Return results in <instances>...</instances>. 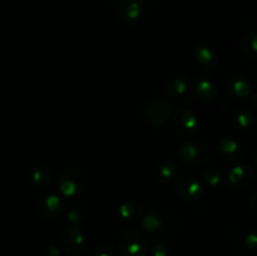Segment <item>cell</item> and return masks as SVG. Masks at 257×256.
<instances>
[{"mask_svg":"<svg viewBox=\"0 0 257 256\" xmlns=\"http://www.w3.org/2000/svg\"><path fill=\"white\" fill-rule=\"evenodd\" d=\"M142 226L153 238H167L176 230L177 217L167 208L150 206L143 213Z\"/></svg>","mask_w":257,"mask_h":256,"instance_id":"cell-1","label":"cell"},{"mask_svg":"<svg viewBox=\"0 0 257 256\" xmlns=\"http://www.w3.org/2000/svg\"><path fill=\"white\" fill-rule=\"evenodd\" d=\"M57 185L65 197H77L84 192L89 185L87 170L78 165H68L58 172Z\"/></svg>","mask_w":257,"mask_h":256,"instance_id":"cell-2","label":"cell"},{"mask_svg":"<svg viewBox=\"0 0 257 256\" xmlns=\"http://www.w3.org/2000/svg\"><path fill=\"white\" fill-rule=\"evenodd\" d=\"M178 157L186 165L203 166L213 157V147L205 140H190L178 150Z\"/></svg>","mask_w":257,"mask_h":256,"instance_id":"cell-3","label":"cell"},{"mask_svg":"<svg viewBox=\"0 0 257 256\" xmlns=\"http://www.w3.org/2000/svg\"><path fill=\"white\" fill-rule=\"evenodd\" d=\"M142 115L150 124L163 127L172 115V104L163 97H153L142 105Z\"/></svg>","mask_w":257,"mask_h":256,"instance_id":"cell-4","label":"cell"},{"mask_svg":"<svg viewBox=\"0 0 257 256\" xmlns=\"http://www.w3.org/2000/svg\"><path fill=\"white\" fill-rule=\"evenodd\" d=\"M118 250L122 256H146L148 241L141 231L125 230L118 238Z\"/></svg>","mask_w":257,"mask_h":256,"instance_id":"cell-5","label":"cell"},{"mask_svg":"<svg viewBox=\"0 0 257 256\" xmlns=\"http://www.w3.org/2000/svg\"><path fill=\"white\" fill-rule=\"evenodd\" d=\"M256 180L255 168L248 163H240L231 168L227 173V185L233 191H245L253 185Z\"/></svg>","mask_w":257,"mask_h":256,"instance_id":"cell-6","label":"cell"},{"mask_svg":"<svg viewBox=\"0 0 257 256\" xmlns=\"http://www.w3.org/2000/svg\"><path fill=\"white\" fill-rule=\"evenodd\" d=\"M118 18L127 25H137L146 15V4L143 0H119Z\"/></svg>","mask_w":257,"mask_h":256,"instance_id":"cell-7","label":"cell"},{"mask_svg":"<svg viewBox=\"0 0 257 256\" xmlns=\"http://www.w3.org/2000/svg\"><path fill=\"white\" fill-rule=\"evenodd\" d=\"M172 124L176 132L182 137H191L198 130V118L190 108H178L172 117Z\"/></svg>","mask_w":257,"mask_h":256,"instance_id":"cell-8","label":"cell"},{"mask_svg":"<svg viewBox=\"0 0 257 256\" xmlns=\"http://www.w3.org/2000/svg\"><path fill=\"white\" fill-rule=\"evenodd\" d=\"M175 191L186 201L201 200L205 195V188L197 178L192 176H182L175 182Z\"/></svg>","mask_w":257,"mask_h":256,"instance_id":"cell-9","label":"cell"},{"mask_svg":"<svg viewBox=\"0 0 257 256\" xmlns=\"http://www.w3.org/2000/svg\"><path fill=\"white\" fill-rule=\"evenodd\" d=\"M193 62L203 70H213L220 63L217 52L208 44H198L193 49Z\"/></svg>","mask_w":257,"mask_h":256,"instance_id":"cell-10","label":"cell"},{"mask_svg":"<svg viewBox=\"0 0 257 256\" xmlns=\"http://www.w3.org/2000/svg\"><path fill=\"white\" fill-rule=\"evenodd\" d=\"M62 245L68 255H78L85 246V236L83 231L77 226L67 228L63 233Z\"/></svg>","mask_w":257,"mask_h":256,"instance_id":"cell-11","label":"cell"},{"mask_svg":"<svg viewBox=\"0 0 257 256\" xmlns=\"http://www.w3.org/2000/svg\"><path fill=\"white\" fill-rule=\"evenodd\" d=\"M217 152L225 162H238L243 156V147L238 141L231 137H223L217 142Z\"/></svg>","mask_w":257,"mask_h":256,"instance_id":"cell-12","label":"cell"},{"mask_svg":"<svg viewBox=\"0 0 257 256\" xmlns=\"http://www.w3.org/2000/svg\"><path fill=\"white\" fill-rule=\"evenodd\" d=\"M227 92L231 97L237 99H247L252 97L253 87L247 78L242 75H235L227 80Z\"/></svg>","mask_w":257,"mask_h":256,"instance_id":"cell-13","label":"cell"},{"mask_svg":"<svg viewBox=\"0 0 257 256\" xmlns=\"http://www.w3.org/2000/svg\"><path fill=\"white\" fill-rule=\"evenodd\" d=\"M195 92L197 94L198 99L203 103L216 102L218 98V94H220L217 85L206 77H202L196 80Z\"/></svg>","mask_w":257,"mask_h":256,"instance_id":"cell-14","label":"cell"},{"mask_svg":"<svg viewBox=\"0 0 257 256\" xmlns=\"http://www.w3.org/2000/svg\"><path fill=\"white\" fill-rule=\"evenodd\" d=\"M188 78L190 77H188L185 72L173 73V74L168 78L167 84H166L168 95L172 98L183 97L188 90V83H190Z\"/></svg>","mask_w":257,"mask_h":256,"instance_id":"cell-15","label":"cell"},{"mask_svg":"<svg viewBox=\"0 0 257 256\" xmlns=\"http://www.w3.org/2000/svg\"><path fill=\"white\" fill-rule=\"evenodd\" d=\"M63 207H64L63 200L57 195L44 196L38 202V211L44 217H54L59 215L63 211Z\"/></svg>","mask_w":257,"mask_h":256,"instance_id":"cell-16","label":"cell"},{"mask_svg":"<svg viewBox=\"0 0 257 256\" xmlns=\"http://www.w3.org/2000/svg\"><path fill=\"white\" fill-rule=\"evenodd\" d=\"M233 122H235L236 127L240 131H243V132L252 131L256 127L255 114L252 113V110L246 107L238 108L236 110L235 115H233Z\"/></svg>","mask_w":257,"mask_h":256,"instance_id":"cell-17","label":"cell"},{"mask_svg":"<svg viewBox=\"0 0 257 256\" xmlns=\"http://www.w3.org/2000/svg\"><path fill=\"white\" fill-rule=\"evenodd\" d=\"M143 208L135 202H124L118 208V216L122 221L130 223H135L141 221L143 217Z\"/></svg>","mask_w":257,"mask_h":256,"instance_id":"cell-18","label":"cell"},{"mask_svg":"<svg viewBox=\"0 0 257 256\" xmlns=\"http://www.w3.org/2000/svg\"><path fill=\"white\" fill-rule=\"evenodd\" d=\"M176 173H177V166H176L175 161L171 160V158H165V160L160 161L158 165L156 166L155 175L161 182L170 181L171 178L175 177Z\"/></svg>","mask_w":257,"mask_h":256,"instance_id":"cell-19","label":"cell"},{"mask_svg":"<svg viewBox=\"0 0 257 256\" xmlns=\"http://www.w3.org/2000/svg\"><path fill=\"white\" fill-rule=\"evenodd\" d=\"M240 50L247 59L257 60V32H248L241 38Z\"/></svg>","mask_w":257,"mask_h":256,"instance_id":"cell-20","label":"cell"},{"mask_svg":"<svg viewBox=\"0 0 257 256\" xmlns=\"http://www.w3.org/2000/svg\"><path fill=\"white\" fill-rule=\"evenodd\" d=\"M30 178L38 186H45L50 182V172L43 165H35L30 168Z\"/></svg>","mask_w":257,"mask_h":256,"instance_id":"cell-21","label":"cell"},{"mask_svg":"<svg viewBox=\"0 0 257 256\" xmlns=\"http://www.w3.org/2000/svg\"><path fill=\"white\" fill-rule=\"evenodd\" d=\"M202 178L206 182V185L211 186V187H216L221 183L223 178L222 171L218 170L217 167H210L207 170L203 171Z\"/></svg>","mask_w":257,"mask_h":256,"instance_id":"cell-22","label":"cell"},{"mask_svg":"<svg viewBox=\"0 0 257 256\" xmlns=\"http://www.w3.org/2000/svg\"><path fill=\"white\" fill-rule=\"evenodd\" d=\"M242 248L245 252L256 255L257 253V228L251 230L245 235L242 240Z\"/></svg>","mask_w":257,"mask_h":256,"instance_id":"cell-23","label":"cell"},{"mask_svg":"<svg viewBox=\"0 0 257 256\" xmlns=\"http://www.w3.org/2000/svg\"><path fill=\"white\" fill-rule=\"evenodd\" d=\"M97 256H117V250L110 243H105L98 248Z\"/></svg>","mask_w":257,"mask_h":256,"instance_id":"cell-24","label":"cell"},{"mask_svg":"<svg viewBox=\"0 0 257 256\" xmlns=\"http://www.w3.org/2000/svg\"><path fill=\"white\" fill-rule=\"evenodd\" d=\"M153 256H170V250L166 245H162V243H158L153 247L152 250Z\"/></svg>","mask_w":257,"mask_h":256,"instance_id":"cell-25","label":"cell"},{"mask_svg":"<svg viewBox=\"0 0 257 256\" xmlns=\"http://www.w3.org/2000/svg\"><path fill=\"white\" fill-rule=\"evenodd\" d=\"M68 218H69L70 222L78 223L80 220H82V215H80L79 210H78L77 207H74L73 210L69 211V213H68Z\"/></svg>","mask_w":257,"mask_h":256,"instance_id":"cell-26","label":"cell"},{"mask_svg":"<svg viewBox=\"0 0 257 256\" xmlns=\"http://www.w3.org/2000/svg\"><path fill=\"white\" fill-rule=\"evenodd\" d=\"M248 206H250V210L253 213H257V190L251 193L250 200H248Z\"/></svg>","mask_w":257,"mask_h":256,"instance_id":"cell-27","label":"cell"},{"mask_svg":"<svg viewBox=\"0 0 257 256\" xmlns=\"http://www.w3.org/2000/svg\"><path fill=\"white\" fill-rule=\"evenodd\" d=\"M253 160H255V165H256V168H257V150L255 152V158H253Z\"/></svg>","mask_w":257,"mask_h":256,"instance_id":"cell-28","label":"cell"},{"mask_svg":"<svg viewBox=\"0 0 257 256\" xmlns=\"http://www.w3.org/2000/svg\"><path fill=\"white\" fill-rule=\"evenodd\" d=\"M236 256H245V255H236Z\"/></svg>","mask_w":257,"mask_h":256,"instance_id":"cell-29","label":"cell"},{"mask_svg":"<svg viewBox=\"0 0 257 256\" xmlns=\"http://www.w3.org/2000/svg\"><path fill=\"white\" fill-rule=\"evenodd\" d=\"M256 84H257V82H256Z\"/></svg>","mask_w":257,"mask_h":256,"instance_id":"cell-30","label":"cell"},{"mask_svg":"<svg viewBox=\"0 0 257 256\" xmlns=\"http://www.w3.org/2000/svg\"><path fill=\"white\" fill-rule=\"evenodd\" d=\"M118 2H119V0H118Z\"/></svg>","mask_w":257,"mask_h":256,"instance_id":"cell-31","label":"cell"}]
</instances>
